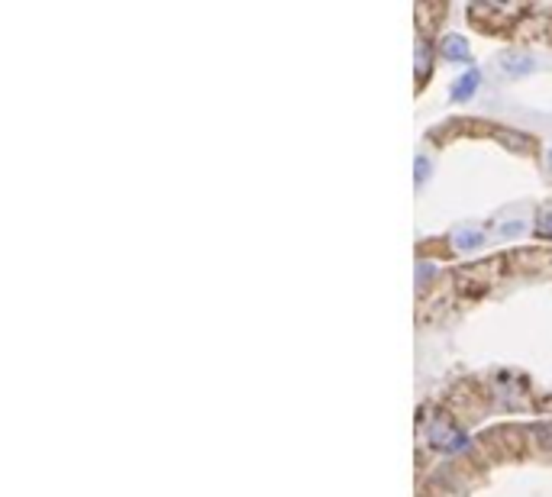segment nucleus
Segmentation results:
<instances>
[{"label": "nucleus", "mask_w": 552, "mask_h": 497, "mask_svg": "<svg viewBox=\"0 0 552 497\" xmlns=\"http://www.w3.org/2000/svg\"><path fill=\"white\" fill-rule=\"evenodd\" d=\"M523 229H526V223H523V220H511V223H504V226H501V236H504V239L520 236Z\"/></svg>", "instance_id": "obj_7"}, {"label": "nucleus", "mask_w": 552, "mask_h": 497, "mask_svg": "<svg viewBox=\"0 0 552 497\" xmlns=\"http://www.w3.org/2000/svg\"><path fill=\"white\" fill-rule=\"evenodd\" d=\"M426 178H430V159H426V155H417V162H414V181H417V184H426Z\"/></svg>", "instance_id": "obj_5"}, {"label": "nucleus", "mask_w": 552, "mask_h": 497, "mask_svg": "<svg viewBox=\"0 0 552 497\" xmlns=\"http://www.w3.org/2000/svg\"><path fill=\"white\" fill-rule=\"evenodd\" d=\"M439 52H443L446 61H465L468 59V42H465L462 36H446Z\"/></svg>", "instance_id": "obj_4"}, {"label": "nucleus", "mask_w": 552, "mask_h": 497, "mask_svg": "<svg viewBox=\"0 0 552 497\" xmlns=\"http://www.w3.org/2000/svg\"><path fill=\"white\" fill-rule=\"evenodd\" d=\"M536 226H540V236H549L552 239V207H546L536 220Z\"/></svg>", "instance_id": "obj_6"}, {"label": "nucleus", "mask_w": 552, "mask_h": 497, "mask_svg": "<svg viewBox=\"0 0 552 497\" xmlns=\"http://www.w3.org/2000/svg\"><path fill=\"white\" fill-rule=\"evenodd\" d=\"M453 246L455 252H475V248L484 246V233L482 229H459L453 236Z\"/></svg>", "instance_id": "obj_3"}, {"label": "nucleus", "mask_w": 552, "mask_h": 497, "mask_svg": "<svg viewBox=\"0 0 552 497\" xmlns=\"http://www.w3.org/2000/svg\"><path fill=\"white\" fill-rule=\"evenodd\" d=\"M478 81H482V75L478 71H465L462 78L453 84V100L455 104H462V100H472L475 90H478Z\"/></svg>", "instance_id": "obj_2"}, {"label": "nucleus", "mask_w": 552, "mask_h": 497, "mask_svg": "<svg viewBox=\"0 0 552 497\" xmlns=\"http://www.w3.org/2000/svg\"><path fill=\"white\" fill-rule=\"evenodd\" d=\"M549 168H552V152H549Z\"/></svg>", "instance_id": "obj_9"}, {"label": "nucleus", "mask_w": 552, "mask_h": 497, "mask_svg": "<svg viewBox=\"0 0 552 497\" xmlns=\"http://www.w3.org/2000/svg\"><path fill=\"white\" fill-rule=\"evenodd\" d=\"M501 68H504V75H511V78H523V75L536 71V59L526 55V52H504Z\"/></svg>", "instance_id": "obj_1"}, {"label": "nucleus", "mask_w": 552, "mask_h": 497, "mask_svg": "<svg viewBox=\"0 0 552 497\" xmlns=\"http://www.w3.org/2000/svg\"><path fill=\"white\" fill-rule=\"evenodd\" d=\"M417 59H420V75H426V59H430V49H426V46H420Z\"/></svg>", "instance_id": "obj_8"}]
</instances>
